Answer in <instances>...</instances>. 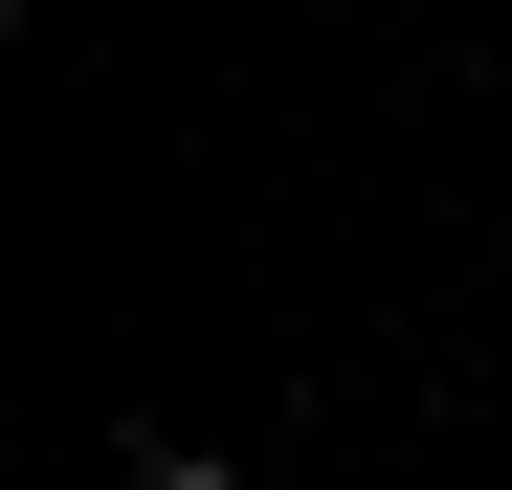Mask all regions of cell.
<instances>
[{
    "mask_svg": "<svg viewBox=\"0 0 512 490\" xmlns=\"http://www.w3.org/2000/svg\"><path fill=\"white\" fill-rule=\"evenodd\" d=\"M112 490H245V468H223V446H134Z\"/></svg>",
    "mask_w": 512,
    "mask_h": 490,
    "instance_id": "1",
    "label": "cell"
}]
</instances>
